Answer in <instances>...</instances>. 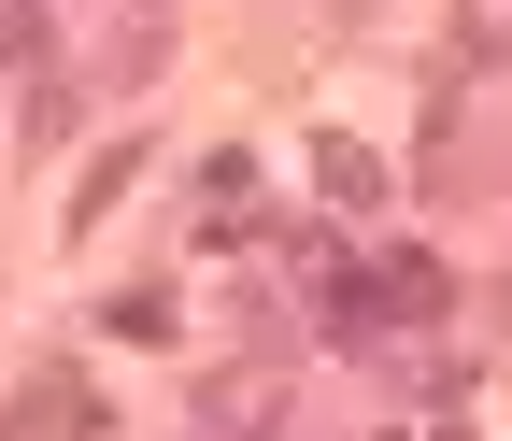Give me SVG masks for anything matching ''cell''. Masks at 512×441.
<instances>
[{"label":"cell","mask_w":512,"mask_h":441,"mask_svg":"<svg viewBox=\"0 0 512 441\" xmlns=\"http://www.w3.org/2000/svg\"><path fill=\"white\" fill-rule=\"evenodd\" d=\"M200 242H256V171H242V157L200 171Z\"/></svg>","instance_id":"3957f363"},{"label":"cell","mask_w":512,"mask_h":441,"mask_svg":"<svg viewBox=\"0 0 512 441\" xmlns=\"http://www.w3.org/2000/svg\"><path fill=\"white\" fill-rule=\"evenodd\" d=\"M313 185H328L342 214H384V157L370 143H313Z\"/></svg>","instance_id":"277c9868"},{"label":"cell","mask_w":512,"mask_h":441,"mask_svg":"<svg viewBox=\"0 0 512 441\" xmlns=\"http://www.w3.org/2000/svg\"><path fill=\"white\" fill-rule=\"evenodd\" d=\"M0 441H114L100 385H72V370H29L15 399H0Z\"/></svg>","instance_id":"6da1fadb"},{"label":"cell","mask_w":512,"mask_h":441,"mask_svg":"<svg viewBox=\"0 0 512 441\" xmlns=\"http://www.w3.org/2000/svg\"><path fill=\"white\" fill-rule=\"evenodd\" d=\"M285 413V370H228V385H200V427H228V441H256Z\"/></svg>","instance_id":"7a4b0ae2"},{"label":"cell","mask_w":512,"mask_h":441,"mask_svg":"<svg viewBox=\"0 0 512 441\" xmlns=\"http://www.w3.org/2000/svg\"><path fill=\"white\" fill-rule=\"evenodd\" d=\"M0 57H43V15H29V0H0Z\"/></svg>","instance_id":"52a82bcc"},{"label":"cell","mask_w":512,"mask_h":441,"mask_svg":"<svg viewBox=\"0 0 512 441\" xmlns=\"http://www.w3.org/2000/svg\"><path fill=\"white\" fill-rule=\"evenodd\" d=\"M128 171H143V143H114V157H100V171H86V185H72V228H100V214H114V200H128Z\"/></svg>","instance_id":"5b68a950"},{"label":"cell","mask_w":512,"mask_h":441,"mask_svg":"<svg viewBox=\"0 0 512 441\" xmlns=\"http://www.w3.org/2000/svg\"><path fill=\"white\" fill-rule=\"evenodd\" d=\"M456 43H470V57H512V0H470V15H456Z\"/></svg>","instance_id":"8992f818"}]
</instances>
